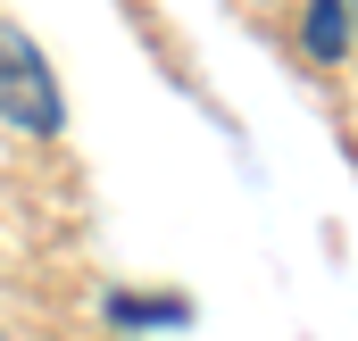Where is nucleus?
Wrapping results in <instances>:
<instances>
[{"instance_id":"7ed1b4c3","label":"nucleus","mask_w":358,"mask_h":341,"mask_svg":"<svg viewBox=\"0 0 358 341\" xmlns=\"http://www.w3.org/2000/svg\"><path fill=\"white\" fill-rule=\"evenodd\" d=\"M108 317H117V325H176L183 300H108Z\"/></svg>"},{"instance_id":"f03ea898","label":"nucleus","mask_w":358,"mask_h":341,"mask_svg":"<svg viewBox=\"0 0 358 341\" xmlns=\"http://www.w3.org/2000/svg\"><path fill=\"white\" fill-rule=\"evenodd\" d=\"M342 42H350V17L325 0V8H308V50L317 59H342Z\"/></svg>"},{"instance_id":"f257e3e1","label":"nucleus","mask_w":358,"mask_h":341,"mask_svg":"<svg viewBox=\"0 0 358 341\" xmlns=\"http://www.w3.org/2000/svg\"><path fill=\"white\" fill-rule=\"evenodd\" d=\"M0 117L17 133H59V84L25 25H0Z\"/></svg>"}]
</instances>
